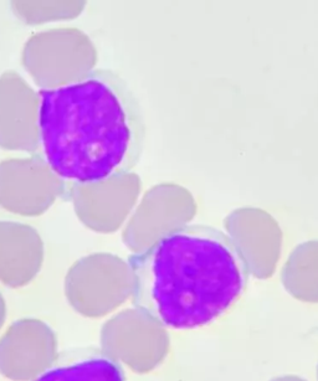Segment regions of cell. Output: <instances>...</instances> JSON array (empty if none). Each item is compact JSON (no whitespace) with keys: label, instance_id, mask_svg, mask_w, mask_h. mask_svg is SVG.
<instances>
[{"label":"cell","instance_id":"obj_5","mask_svg":"<svg viewBox=\"0 0 318 381\" xmlns=\"http://www.w3.org/2000/svg\"><path fill=\"white\" fill-rule=\"evenodd\" d=\"M65 292L70 306L81 315L104 317L132 294L128 264L117 269L98 261L80 263L70 272Z\"/></svg>","mask_w":318,"mask_h":381},{"label":"cell","instance_id":"obj_1","mask_svg":"<svg viewBox=\"0 0 318 381\" xmlns=\"http://www.w3.org/2000/svg\"><path fill=\"white\" fill-rule=\"evenodd\" d=\"M38 126L47 164L71 184H98L128 174L141 160L146 119L128 82L96 69L39 93Z\"/></svg>","mask_w":318,"mask_h":381},{"label":"cell","instance_id":"obj_2","mask_svg":"<svg viewBox=\"0 0 318 381\" xmlns=\"http://www.w3.org/2000/svg\"><path fill=\"white\" fill-rule=\"evenodd\" d=\"M135 308L164 328L214 322L244 293L250 264L228 232L204 224L173 227L128 258Z\"/></svg>","mask_w":318,"mask_h":381},{"label":"cell","instance_id":"obj_6","mask_svg":"<svg viewBox=\"0 0 318 381\" xmlns=\"http://www.w3.org/2000/svg\"><path fill=\"white\" fill-rule=\"evenodd\" d=\"M124 372L117 362L102 352L84 360L50 368L34 381H124Z\"/></svg>","mask_w":318,"mask_h":381},{"label":"cell","instance_id":"obj_4","mask_svg":"<svg viewBox=\"0 0 318 381\" xmlns=\"http://www.w3.org/2000/svg\"><path fill=\"white\" fill-rule=\"evenodd\" d=\"M58 359V338L39 319L14 322L0 337V374L13 381H34Z\"/></svg>","mask_w":318,"mask_h":381},{"label":"cell","instance_id":"obj_7","mask_svg":"<svg viewBox=\"0 0 318 381\" xmlns=\"http://www.w3.org/2000/svg\"><path fill=\"white\" fill-rule=\"evenodd\" d=\"M5 317H7V306H5L4 298L0 294V329L5 322Z\"/></svg>","mask_w":318,"mask_h":381},{"label":"cell","instance_id":"obj_8","mask_svg":"<svg viewBox=\"0 0 318 381\" xmlns=\"http://www.w3.org/2000/svg\"><path fill=\"white\" fill-rule=\"evenodd\" d=\"M270 381H307V380L303 379V377L296 376V375H285V376L275 377V379H272Z\"/></svg>","mask_w":318,"mask_h":381},{"label":"cell","instance_id":"obj_9","mask_svg":"<svg viewBox=\"0 0 318 381\" xmlns=\"http://www.w3.org/2000/svg\"><path fill=\"white\" fill-rule=\"evenodd\" d=\"M317 381H318V365H317Z\"/></svg>","mask_w":318,"mask_h":381},{"label":"cell","instance_id":"obj_3","mask_svg":"<svg viewBox=\"0 0 318 381\" xmlns=\"http://www.w3.org/2000/svg\"><path fill=\"white\" fill-rule=\"evenodd\" d=\"M102 352L138 374L152 371L169 351V335L158 322L138 311L124 309L102 325Z\"/></svg>","mask_w":318,"mask_h":381}]
</instances>
